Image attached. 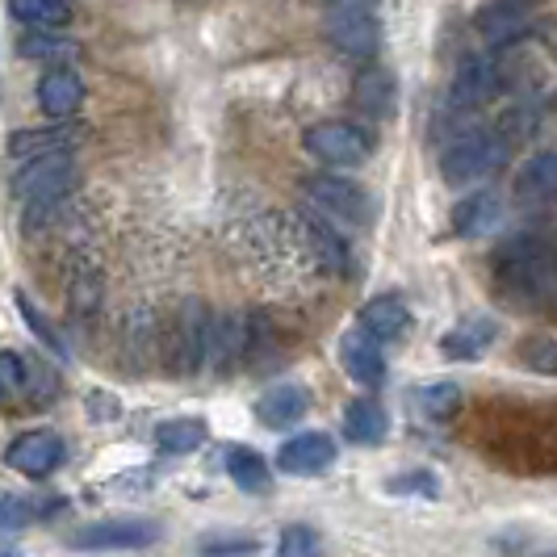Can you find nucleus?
Instances as JSON below:
<instances>
[{"instance_id": "nucleus-1", "label": "nucleus", "mask_w": 557, "mask_h": 557, "mask_svg": "<svg viewBox=\"0 0 557 557\" xmlns=\"http://www.w3.org/2000/svg\"><path fill=\"white\" fill-rule=\"evenodd\" d=\"M554 256L536 235H516L495 256V285L511 307H545L554 294Z\"/></svg>"}, {"instance_id": "nucleus-2", "label": "nucleus", "mask_w": 557, "mask_h": 557, "mask_svg": "<svg viewBox=\"0 0 557 557\" xmlns=\"http://www.w3.org/2000/svg\"><path fill=\"white\" fill-rule=\"evenodd\" d=\"M503 164H507V143L495 131H466L461 139L448 143L441 172L453 189H466V185L491 181Z\"/></svg>"}, {"instance_id": "nucleus-3", "label": "nucleus", "mask_w": 557, "mask_h": 557, "mask_svg": "<svg viewBox=\"0 0 557 557\" xmlns=\"http://www.w3.org/2000/svg\"><path fill=\"white\" fill-rule=\"evenodd\" d=\"M302 147L314 160L335 168H361L373 156V139L352 122H319L302 135Z\"/></svg>"}, {"instance_id": "nucleus-4", "label": "nucleus", "mask_w": 557, "mask_h": 557, "mask_svg": "<svg viewBox=\"0 0 557 557\" xmlns=\"http://www.w3.org/2000/svg\"><path fill=\"white\" fill-rule=\"evenodd\" d=\"M327 38L344 55L373 59V51H377V22H373L369 4H361V0H332Z\"/></svg>"}, {"instance_id": "nucleus-5", "label": "nucleus", "mask_w": 557, "mask_h": 557, "mask_svg": "<svg viewBox=\"0 0 557 557\" xmlns=\"http://www.w3.org/2000/svg\"><path fill=\"white\" fill-rule=\"evenodd\" d=\"M160 541L156 520H135V516H117V520H97L72 536L76 549H147Z\"/></svg>"}, {"instance_id": "nucleus-6", "label": "nucleus", "mask_w": 557, "mask_h": 557, "mask_svg": "<svg viewBox=\"0 0 557 557\" xmlns=\"http://www.w3.org/2000/svg\"><path fill=\"white\" fill-rule=\"evenodd\" d=\"M67 185H72V160H67V151L26 160V168L13 176V194L22 197V201H38V206L63 197Z\"/></svg>"}, {"instance_id": "nucleus-7", "label": "nucleus", "mask_w": 557, "mask_h": 557, "mask_svg": "<svg viewBox=\"0 0 557 557\" xmlns=\"http://www.w3.org/2000/svg\"><path fill=\"white\" fill-rule=\"evenodd\" d=\"M307 194L314 197L323 210H332L335 219H344V223L364 226L373 219V201H369V194H364L361 185H352V181L314 176V181H307Z\"/></svg>"}, {"instance_id": "nucleus-8", "label": "nucleus", "mask_w": 557, "mask_h": 557, "mask_svg": "<svg viewBox=\"0 0 557 557\" xmlns=\"http://www.w3.org/2000/svg\"><path fill=\"white\" fill-rule=\"evenodd\" d=\"M335 461V441L327 432H302L294 441H285L277 453L281 474L289 478H319L327 474Z\"/></svg>"}, {"instance_id": "nucleus-9", "label": "nucleus", "mask_w": 557, "mask_h": 557, "mask_svg": "<svg viewBox=\"0 0 557 557\" xmlns=\"http://www.w3.org/2000/svg\"><path fill=\"white\" fill-rule=\"evenodd\" d=\"M339 364L357 386H382L386 382V361H382V344L373 335L357 327V332L339 335Z\"/></svg>"}, {"instance_id": "nucleus-10", "label": "nucleus", "mask_w": 557, "mask_h": 557, "mask_svg": "<svg viewBox=\"0 0 557 557\" xmlns=\"http://www.w3.org/2000/svg\"><path fill=\"white\" fill-rule=\"evenodd\" d=\"M4 461H9L17 474L47 478V474H55L59 461H63V441H59L55 432H26V436H17V441L9 445Z\"/></svg>"}, {"instance_id": "nucleus-11", "label": "nucleus", "mask_w": 557, "mask_h": 557, "mask_svg": "<svg viewBox=\"0 0 557 557\" xmlns=\"http://www.w3.org/2000/svg\"><path fill=\"white\" fill-rule=\"evenodd\" d=\"M499 92V67L486 55H466L453 81V106L457 110H478Z\"/></svg>"}, {"instance_id": "nucleus-12", "label": "nucleus", "mask_w": 557, "mask_h": 557, "mask_svg": "<svg viewBox=\"0 0 557 557\" xmlns=\"http://www.w3.org/2000/svg\"><path fill=\"white\" fill-rule=\"evenodd\" d=\"M495 335H499V323L491 314H478V319H466L448 335H441V352L448 361H474L495 344Z\"/></svg>"}, {"instance_id": "nucleus-13", "label": "nucleus", "mask_w": 557, "mask_h": 557, "mask_svg": "<svg viewBox=\"0 0 557 557\" xmlns=\"http://www.w3.org/2000/svg\"><path fill=\"white\" fill-rule=\"evenodd\" d=\"M38 106H42V113H51V117H72V113L84 106L81 76H76V72H67V67L47 72L42 84H38Z\"/></svg>"}, {"instance_id": "nucleus-14", "label": "nucleus", "mask_w": 557, "mask_h": 557, "mask_svg": "<svg viewBox=\"0 0 557 557\" xmlns=\"http://www.w3.org/2000/svg\"><path fill=\"white\" fill-rule=\"evenodd\" d=\"M549 197H557V151H541V156H532L529 164L520 168L516 201L536 206V201H549Z\"/></svg>"}, {"instance_id": "nucleus-15", "label": "nucleus", "mask_w": 557, "mask_h": 557, "mask_svg": "<svg viewBox=\"0 0 557 557\" xmlns=\"http://www.w3.org/2000/svg\"><path fill=\"white\" fill-rule=\"evenodd\" d=\"M310 411V394L302 386H273L269 394H260L256 416L264 428H289Z\"/></svg>"}, {"instance_id": "nucleus-16", "label": "nucleus", "mask_w": 557, "mask_h": 557, "mask_svg": "<svg viewBox=\"0 0 557 557\" xmlns=\"http://www.w3.org/2000/svg\"><path fill=\"white\" fill-rule=\"evenodd\" d=\"M361 327L373 335V339L394 344V339H403L407 327H411V310L403 307L398 298H373V302L361 307Z\"/></svg>"}, {"instance_id": "nucleus-17", "label": "nucleus", "mask_w": 557, "mask_h": 557, "mask_svg": "<svg viewBox=\"0 0 557 557\" xmlns=\"http://www.w3.org/2000/svg\"><path fill=\"white\" fill-rule=\"evenodd\" d=\"M344 436L352 445H382L386 441V411L373 398H352L344 407Z\"/></svg>"}, {"instance_id": "nucleus-18", "label": "nucleus", "mask_w": 557, "mask_h": 557, "mask_svg": "<svg viewBox=\"0 0 557 557\" xmlns=\"http://www.w3.org/2000/svg\"><path fill=\"white\" fill-rule=\"evenodd\" d=\"M72 147H76V131H67V126H55V131H22V135L9 139V156H13L17 164H26V160L55 156V151H72Z\"/></svg>"}, {"instance_id": "nucleus-19", "label": "nucleus", "mask_w": 557, "mask_h": 557, "mask_svg": "<svg viewBox=\"0 0 557 557\" xmlns=\"http://www.w3.org/2000/svg\"><path fill=\"white\" fill-rule=\"evenodd\" d=\"M302 231H307L310 251H314V260H319L323 269H332V273H348V244H344V235H339L332 223L302 214Z\"/></svg>"}, {"instance_id": "nucleus-20", "label": "nucleus", "mask_w": 557, "mask_h": 557, "mask_svg": "<svg viewBox=\"0 0 557 557\" xmlns=\"http://www.w3.org/2000/svg\"><path fill=\"white\" fill-rule=\"evenodd\" d=\"M499 197L495 194H470L466 201H457V210H453V231L461 235V239H470V235H482V231H491V226L499 223Z\"/></svg>"}, {"instance_id": "nucleus-21", "label": "nucleus", "mask_w": 557, "mask_h": 557, "mask_svg": "<svg viewBox=\"0 0 557 557\" xmlns=\"http://www.w3.org/2000/svg\"><path fill=\"white\" fill-rule=\"evenodd\" d=\"M226 474H231V482L239 491H248V495L269 491V461L256 448H244V445L226 448Z\"/></svg>"}, {"instance_id": "nucleus-22", "label": "nucleus", "mask_w": 557, "mask_h": 557, "mask_svg": "<svg viewBox=\"0 0 557 557\" xmlns=\"http://www.w3.org/2000/svg\"><path fill=\"white\" fill-rule=\"evenodd\" d=\"M357 106L369 117H391L394 113V76L382 67H364L357 76Z\"/></svg>"}, {"instance_id": "nucleus-23", "label": "nucleus", "mask_w": 557, "mask_h": 557, "mask_svg": "<svg viewBox=\"0 0 557 557\" xmlns=\"http://www.w3.org/2000/svg\"><path fill=\"white\" fill-rule=\"evenodd\" d=\"M9 13L22 26H38V29H59L72 22V9L63 0H9Z\"/></svg>"}, {"instance_id": "nucleus-24", "label": "nucleus", "mask_w": 557, "mask_h": 557, "mask_svg": "<svg viewBox=\"0 0 557 557\" xmlns=\"http://www.w3.org/2000/svg\"><path fill=\"white\" fill-rule=\"evenodd\" d=\"M478 29H482V38H491L495 47H499V42H511V38L524 29V9H516L511 0H503V4L486 9V13L478 17Z\"/></svg>"}, {"instance_id": "nucleus-25", "label": "nucleus", "mask_w": 557, "mask_h": 557, "mask_svg": "<svg viewBox=\"0 0 557 557\" xmlns=\"http://www.w3.org/2000/svg\"><path fill=\"white\" fill-rule=\"evenodd\" d=\"M416 407L428 419L457 416V407H461V386H457V382H428V386L416 391Z\"/></svg>"}, {"instance_id": "nucleus-26", "label": "nucleus", "mask_w": 557, "mask_h": 557, "mask_svg": "<svg viewBox=\"0 0 557 557\" xmlns=\"http://www.w3.org/2000/svg\"><path fill=\"white\" fill-rule=\"evenodd\" d=\"M206 441V423L201 419H168L156 432V445L164 453H194Z\"/></svg>"}, {"instance_id": "nucleus-27", "label": "nucleus", "mask_w": 557, "mask_h": 557, "mask_svg": "<svg viewBox=\"0 0 557 557\" xmlns=\"http://www.w3.org/2000/svg\"><path fill=\"white\" fill-rule=\"evenodd\" d=\"M34 520V503L17 499V495H0V532H17Z\"/></svg>"}, {"instance_id": "nucleus-28", "label": "nucleus", "mask_w": 557, "mask_h": 557, "mask_svg": "<svg viewBox=\"0 0 557 557\" xmlns=\"http://www.w3.org/2000/svg\"><path fill=\"white\" fill-rule=\"evenodd\" d=\"M391 495H423V499H436L441 495V482L432 474H398L391 478Z\"/></svg>"}, {"instance_id": "nucleus-29", "label": "nucleus", "mask_w": 557, "mask_h": 557, "mask_svg": "<svg viewBox=\"0 0 557 557\" xmlns=\"http://www.w3.org/2000/svg\"><path fill=\"white\" fill-rule=\"evenodd\" d=\"M524 361L536 369V373H557V339H545V335H536L524 344Z\"/></svg>"}, {"instance_id": "nucleus-30", "label": "nucleus", "mask_w": 557, "mask_h": 557, "mask_svg": "<svg viewBox=\"0 0 557 557\" xmlns=\"http://www.w3.org/2000/svg\"><path fill=\"white\" fill-rule=\"evenodd\" d=\"M26 386V369L13 352H0V398H13V394Z\"/></svg>"}, {"instance_id": "nucleus-31", "label": "nucleus", "mask_w": 557, "mask_h": 557, "mask_svg": "<svg viewBox=\"0 0 557 557\" xmlns=\"http://www.w3.org/2000/svg\"><path fill=\"white\" fill-rule=\"evenodd\" d=\"M285 557H294V554H314L319 549V536L310 529H285L281 532V545H277Z\"/></svg>"}, {"instance_id": "nucleus-32", "label": "nucleus", "mask_w": 557, "mask_h": 557, "mask_svg": "<svg viewBox=\"0 0 557 557\" xmlns=\"http://www.w3.org/2000/svg\"><path fill=\"white\" fill-rule=\"evenodd\" d=\"M17 307H22V314H26V323H29V327H34V332H38V335H42V339H47V344H51L55 352H63V339H59V335L51 332V327H47V319H42L38 310L29 307V298H17Z\"/></svg>"}, {"instance_id": "nucleus-33", "label": "nucleus", "mask_w": 557, "mask_h": 557, "mask_svg": "<svg viewBox=\"0 0 557 557\" xmlns=\"http://www.w3.org/2000/svg\"><path fill=\"white\" fill-rule=\"evenodd\" d=\"M201 549H206V554H256L260 545H256V541H206Z\"/></svg>"}, {"instance_id": "nucleus-34", "label": "nucleus", "mask_w": 557, "mask_h": 557, "mask_svg": "<svg viewBox=\"0 0 557 557\" xmlns=\"http://www.w3.org/2000/svg\"><path fill=\"white\" fill-rule=\"evenodd\" d=\"M554 269H557V256H554Z\"/></svg>"}, {"instance_id": "nucleus-35", "label": "nucleus", "mask_w": 557, "mask_h": 557, "mask_svg": "<svg viewBox=\"0 0 557 557\" xmlns=\"http://www.w3.org/2000/svg\"><path fill=\"white\" fill-rule=\"evenodd\" d=\"M361 4H369V0H361Z\"/></svg>"}]
</instances>
